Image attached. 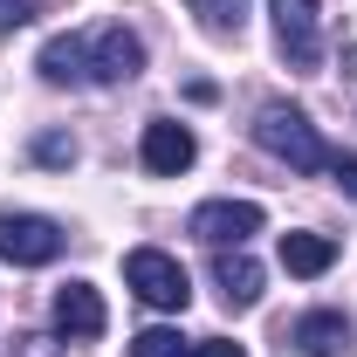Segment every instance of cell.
Returning a JSON list of instances; mask_svg holds the SVG:
<instances>
[{
  "mask_svg": "<svg viewBox=\"0 0 357 357\" xmlns=\"http://www.w3.org/2000/svg\"><path fill=\"white\" fill-rule=\"evenodd\" d=\"M289 344H296L303 357H337L344 344H351V323H344L337 310H310V316H296Z\"/></svg>",
  "mask_w": 357,
  "mask_h": 357,
  "instance_id": "obj_10",
  "label": "cell"
},
{
  "mask_svg": "<svg viewBox=\"0 0 357 357\" xmlns=\"http://www.w3.org/2000/svg\"><path fill=\"white\" fill-rule=\"evenodd\" d=\"M330 178H337V185H344V192L357 199V158H344V151H330Z\"/></svg>",
  "mask_w": 357,
  "mask_h": 357,
  "instance_id": "obj_17",
  "label": "cell"
},
{
  "mask_svg": "<svg viewBox=\"0 0 357 357\" xmlns=\"http://www.w3.org/2000/svg\"><path fill=\"white\" fill-rule=\"evenodd\" d=\"M103 323H110V310H103V296H96L89 282H69V289H55V330H62V337L89 344V337H103Z\"/></svg>",
  "mask_w": 357,
  "mask_h": 357,
  "instance_id": "obj_9",
  "label": "cell"
},
{
  "mask_svg": "<svg viewBox=\"0 0 357 357\" xmlns=\"http://www.w3.org/2000/svg\"><path fill=\"white\" fill-rule=\"evenodd\" d=\"M255 144H261L268 158H282L289 172H330V144H323L316 124L303 110H289V103H268L261 117H255Z\"/></svg>",
  "mask_w": 357,
  "mask_h": 357,
  "instance_id": "obj_1",
  "label": "cell"
},
{
  "mask_svg": "<svg viewBox=\"0 0 357 357\" xmlns=\"http://www.w3.org/2000/svg\"><path fill=\"white\" fill-rule=\"evenodd\" d=\"M21 357H55V337H21Z\"/></svg>",
  "mask_w": 357,
  "mask_h": 357,
  "instance_id": "obj_19",
  "label": "cell"
},
{
  "mask_svg": "<svg viewBox=\"0 0 357 357\" xmlns=\"http://www.w3.org/2000/svg\"><path fill=\"white\" fill-rule=\"evenodd\" d=\"M192 241H206V248H248L255 234H261V206L255 199H206V206H192Z\"/></svg>",
  "mask_w": 357,
  "mask_h": 357,
  "instance_id": "obj_3",
  "label": "cell"
},
{
  "mask_svg": "<svg viewBox=\"0 0 357 357\" xmlns=\"http://www.w3.org/2000/svg\"><path fill=\"white\" fill-rule=\"evenodd\" d=\"M35 158H42V165H76V137H62V131L35 137Z\"/></svg>",
  "mask_w": 357,
  "mask_h": 357,
  "instance_id": "obj_15",
  "label": "cell"
},
{
  "mask_svg": "<svg viewBox=\"0 0 357 357\" xmlns=\"http://www.w3.org/2000/svg\"><path fill=\"white\" fill-rule=\"evenodd\" d=\"M131 357H192L178 330H137L131 337Z\"/></svg>",
  "mask_w": 357,
  "mask_h": 357,
  "instance_id": "obj_14",
  "label": "cell"
},
{
  "mask_svg": "<svg viewBox=\"0 0 357 357\" xmlns=\"http://www.w3.org/2000/svg\"><path fill=\"white\" fill-rule=\"evenodd\" d=\"M261 261L248 255V248H213V289H220L227 310H255L261 303Z\"/></svg>",
  "mask_w": 357,
  "mask_h": 357,
  "instance_id": "obj_7",
  "label": "cell"
},
{
  "mask_svg": "<svg viewBox=\"0 0 357 357\" xmlns=\"http://www.w3.org/2000/svg\"><path fill=\"white\" fill-rule=\"evenodd\" d=\"M337 261V241L330 234H282V268L289 275H323Z\"/></svg>",
  "mask_w": 357,
  "mask_h": 357,
  "instance_id": "obj_11",
  "label": "cell"
},
{
  "mask_svg": "<svg viewBox=\"0 0 357 357\" xmlns=\"http://www.w3.org/2000/svg\"><path fill=\"white\" fill-rule=\"evenodd\" d=\"M275 14V42L296 69H316L323 62V35H316V0H268Z\"/></svg>",
  "mask_w": 357,
  "mask_h": 357,
  "instance_id": "obj_5",
  "label": "cell"
},
{
  "mask_svg": "<svg viewBox=\"0 0 357 357\" xmlns=\"http://www.w3.org/2000/svg\"><path fill=\"white\" fill-rule=\"evenodd\" d=\"M83 48H89V83H131L144 69V42L131 28H96V35H83Z\"/></svg>",
  "mask_w": 357,
  "mask_h": 357,
  "instance_id": "obj_6",
  "label": "cell"
},
{
  "mask_svg": "<svg viewBox=\"0 0 357 357\" xmlns=\"http://www.w3.org/2000/svg\"><path fill=\"white\" fill-rule=\"evenodd\" d=\"M124 282H131L151 310H185V303H192V282H185V268H178L165 248H131V255H124Z\"/></svg>",
  "mask_w": 357,
  "mask_h": 357,
  "instance_id": "obj_2",
  "label": "cell"
},
{
  "mask_svg": "<svg viewBox=\"0 0 357 357\" xmlns=\"http://www.w3.org/2000/svg\"><path fill=\"white\" fill-rule=\"evenodd\" d=\"M28 21H35V0H0V35H14Z\"/></svg>",
  "mask_w": 357,
  "mask_h": 357,
  "instance_id": "obj_16",
  "label": "cell"
},
{
  "mask_svg": "<svg viewBox=\"0 0 357 357\" xmlns=\"http://www.w3.org/2000/svg\"><path fill=\"white\" fill-rule=\"evenodd\" d=\"M42 76H48V83H89V48H83V35H55V42L42 48Z\"/></svg>",
  "mask_w": 357,
  "mask_h": 357,
  "instance_id": "obj_12",
  "label": "cell"
},
{
  "mask_svg": "<svg viewBox=\"0 0 357 357\" xmlns=\"http://www.w3.org/2000/svg\"><path fill=\"white\" fill-rule=\"evenodd\" d=\"M185 7L199 14L206 35H241V21H248V0H185Z\"/></svg>",
  "mask_w": 357,
  "mask_h": 357,
  "instance_id": "obj_13",
  "label": "cell"
},
{
  "mask_svg": "<svg viewBox=\"0 0 357 357\" xmlns=\"http://www.w3.org/2000/svg\"><path fill=\"white\" fill-rule=\"evenodd\" d=\"M62 255V227L42 213H0V261L14 268H48Z\"/></svg>",
  "mask_w": 357,
  "mask_h": 357,
  "instance_id": "obj_4",
  "label": "cell"
},
{
  "mask_svg": "<svg viewBox=\"0 0 357 357\" xmlns=\"http://www.w3.org/2000/svg\"><path fill=\"white\" fill-rule=\"evenodd\" d=\"M144 172H158V178H178L192 158H199V137L185 131V124H172V117H158V124H144Z\"/></svg>",
  "mask_w": 357,
  "mask_h": 357,
  "instance_id": "obj_8",
  "label": "cell"
},
{
  "mask_svg": "<svg viewBox=\"0 0 357 357\" xmlns=\"http://www.w3.org/2000/svg\"><path fill=\"white\" fill-rule=\"evenodd\" d=\"M192 357H248V351H241V344H227V337H199Z\"/></svg>",
  "mask_w": 357,
  "mask_h": 357,
  "instance_id": "obj_18",
  "label": "cell"
}]
</instances>
